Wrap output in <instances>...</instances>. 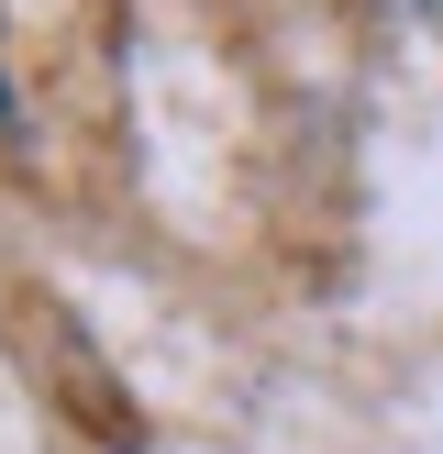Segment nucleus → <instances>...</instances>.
I'll list each match as a JSON object with an SVG mask.
<instances>
[{
    "label": "nucleus",
    "instance_id": "obj_1",
    "mask_svg": "<svg viewBox=\"0 0 443 454\" xmlns=\"http://www.w3.org/2000/svg\"><path fill=\"white\" fill-rule=\"evenodd\" d=\"M410 12H421V22H432V34H443V0H410Z\"/></svg>",
    "mask_w": 443,
    "mask_h": 454
}]
</instances>
